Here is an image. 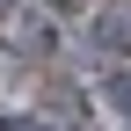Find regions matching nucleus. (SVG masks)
<instances>
[{
    "mask_svg": "<svg viewBox=\"0 0 131 131\" xmlns=\"http://www.w3.org/2000/svg\"><path fill=\"white\" fill-rule=\"evenodd\" d=\"M95 44H109V51L131 44V0H109V7L95 15Z\"/></svg>",
    "mask_w": 131,
    "mask_h": 131,
    "instance_id": "f257e3e1",
    "label": "nucleus"
},
{
    "mask_svg": "<svg viewBox=\"0 0 131 131\" xmlns=\"http://www.w3.org/2000/svg\"><path fill=\"white\" fill-rule=\"evenodd\" d=\"M109 102H117V109H131V73H117V80H109Z\"/></svg>",
    "mask_w": 131,
    "mask_h": 131,
    "instance_id": "f03ea898",
    "label": "nucleus"
},
{
    "mask_svg": "<svg viewBox=\"0 0 131 131\" xmlns=\"http://www.w3.org/2000/svg\"><path fill=\"white\" fill-rule=\"evenodd\" d=\"M0 7H7V0H0Z\"/></svg>",
    "mask_w": 131,
    "mask_h": 131,
    "instance_id": "7ed1b4c3",
    "label": "nucleus"
}]
</instances>
